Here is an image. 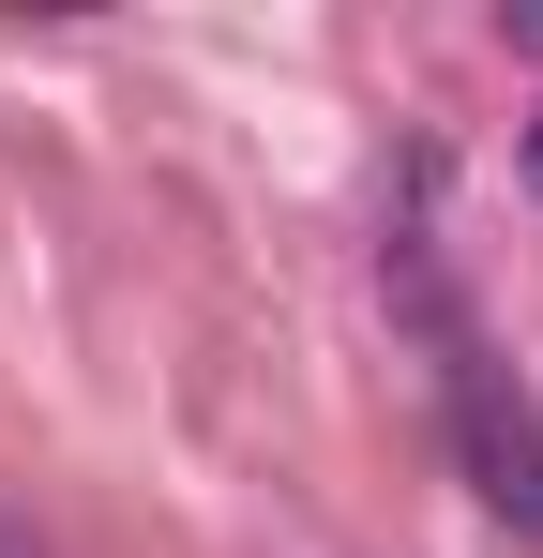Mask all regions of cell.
Instances as JSON below:
<instances>
[{
	"mask_svg": "<svg viewBox=\"0 0 543 558\" xmlns=\"http://www.w3.org/2000/svg\"><path fill=\"white\" fill-rule=\"evenodd\" d=\"M452 453H468V483H483V513H498L514 544H543V408L498 392L468 348H452Z\"/></svg>",
	"mask_w": 543,
	"mask_h": 558,
	"instance_id": "obj_1",
	"label": "cell"
},
{
	"mask_svg": "<svg viewBox=\"0 0 543 558\" xmlns=\"http://www.w3.org/2000/svg\"><path fill=\"white\" fill-rule=\"evenodd\" d=\"M498 31H514V61H543V0H514V15H498Z\"/></svg>",
	"mask_w": 543,
	"mask_h": 558,
	"instance_id": "obj_2",
	"label": "cell"
},
{
	"mask_svg": "<svg viewBox=\"0 0 543 558\" xmlns=\"http://www.w3.org/2000/svg\"><path fill=\"white\" fill-rule=\"evenodd\" d=\"M514 182H529V196H543V106H529V136H514Z\"/></svg>",
	"mask_w": 543,
	"mask_h": 558,
	"instance_id": "obj_3",
	"label": "cell"
},
{
	"mask_svg": "<svg viewBox=\"0 0 543 558\" xmlns=\"http://www.w3.org/2000/svg\"><path fill=\"white\" fill-rule=\"evenodd\" d=\"M0 558H31V544H15V529H0Z\"/></svg>",
	"mask_w": 543,
	"mask_h": 558,
	"instance_id": "obj_4",
	"label": "cell"
}]
</instances>
